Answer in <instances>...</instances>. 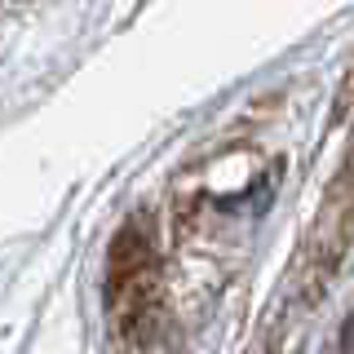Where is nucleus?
Instances as JSON below:
<instances>
[{"label": "nucleus", "instance_id": "nucleus-1", "mask_svg": "<svg viewBox=\"0 0 354 354\" xmlns=\"http://www.w3.org/2000/svg\"><path fill=\"white\" fill-rule=\"evenodd\" d=\"M341 354H354V328L346 332V346H341Z\"/></svg>", "mask_w": 354, "mask_h": 354}]
</instances>
